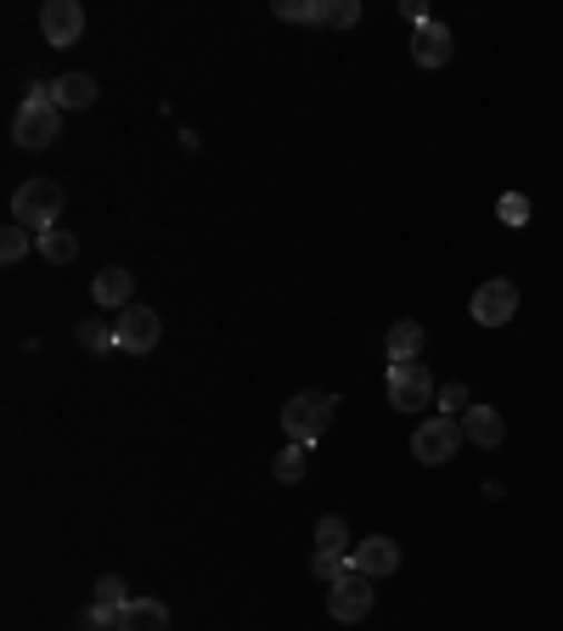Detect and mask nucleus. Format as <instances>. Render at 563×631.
Segmentation results:
<instances>
[{"mask_svg": "<svg viewBox=\"0 0 563 631\" xmlns=\"http://www.w3.org/2000/svg\"><path fill=\"white\" fill-rule=\"evenodd\" d=\"M327 614H333L338 625L366 620V614H372V575H360V570L338 575V581L327 586Z\"/></svg>", "mask_w": 563, "mask_h": 631, "instance_id": "6", "label": "nucleus"}, {"mask_svg": "<svg viewBox=\"0 0 563 631\" xmlns=\"http://www.w3.org/2000/svg\"><path fill=\"white\" fill-rule=\"evenodd\" d=\"M462 434L474 440L480 451H496V445L507 440V423H502V412H496V406H485V401H480V406H467V417H462Z\"/></svg>", "mask_w": 563, "mask_h": 631, "instance_id": "13", "label": "nucleus"}, {"mask_svg": "<svg viewBox=\"0 0 563 631\" xmlns=\"http://www.w3.org/2000/svg\"><path fill=\"white\" fill-rule=\"evenodd\" d=\"M29 237H34V231H29V226H18V220H12L7 231H0V265H18V259L29 254Z\"/></svg>", "mask_w": 563, "mask_h": 631, "instance_id": "21", "label": "nucleus"}, {"mask_svg": "<svg viewBox=\"0 0 563 631\" xmlns=\"http://www.w3.org/2000/svg\"><path fill=\"white\" fill-rule=\"evenodd\" d=\"M423 338H428L423 322H395V327H389V344H384V349H389V367H401V361H417V355H423Z\"/></svg>", "mask_w": 563, "mask_h": 631, "instance_id": "16", "label": "nucleus"}, {"mask_svg": "<svg viewBox=\"0 0 563 631\" xmlns=\"http://www.w3.org/2000/svg\"><path fill=\"white\" fill-rule=\"evenodd\" d=\"M136 277H130V270L125 265H108V270H97V283H90V299H97L102 310H130L136 299Z\"/></svg>", "mask_w": 563, "mask_h": 631, "instance_id": "12", "label": "nucleus"}, {"mask_svg": "<svg viewBox=\"0 0 563 631\" xmlns=\"http://www.w3.org/2000/svg\"><path fill=\"white\" fill-rule=\"evenodd\" d=\"M119 631H169V603L158 598H130L119 609Z\"/></svg>", "mask_w": 563, "mask_h": 631, "instance_id": "15", "label": "nucleus"}, {"mask_svg": "<svg viewBox=\"0 0 563 631\" xmlns=\"http://www.w3.org/2000/svg\"><path fill=\"white\" fill-rule=\"evenodd\" d=\"M62 180H51V175H34V180H23V187L12 193V220L18 226H29L34 237H46V231H57V215H62Z\"/></svg>", "mask_w": 563, "mask_h": 631, "instance_id": "2", "label": "nucleus"}, {"mask_svg": "<svg viewBox=\"0 0 563 631\" xmlns=\"http://www.w3.org/2000/svg\"><path fill=\"white\" fill-rule=\"evenodd\" d=\"M360 0H322V29H355Z\"/></svg>", "mask_w": 563, "mask_h": 631, "instance_id": "20", "label": "nucleus"}, {"mask_svg": "<svg viewBox=\"0 0 563 631\" xmlns=\"http://www.w3.org/2000/svg\"><path fill=\"white\" fill-rule=\"evenodd\" d=\"M73 631H119V614H113V609H102V603H90V609L73 620Z\"/></svg>", "mask_w": 563, "mask_h": 631, "instance_id": "26", "label": "nucleus"}, {"mask_svg": "<svg viewBox=\"0 0 563 631\" xmlns=\"http://www.w3.org/2000/svg\"><path fill=\"white\" fill-rule=\"evenodd\" d=\"M401 12L412 18V29H417V23H428V7H423V0H406V7H401Z\"/></svg>", "mask_w": 563, "mask_h": 631, "instance_id": "29", "label": "nucleus"}, {"mask_svg": "<svg viewBox=\"0 0 563 631\" xmlns=\"http://www.w3.org/2000/svg\"><path fill=\"white\" fill-rule=\"evenodd\" d=\"M79 344L102 355V349H119V333H113L108 322H85V327H79Z\"/></svg>", "mask_w": 563, "mask_h": 631, "instance_id": "24", "label": "nucleus"}, {"mask_svg": "<svg viewBox=\"0 0 563 631\" xmlns=\"http://www.w3.org/2000/svg\"><path fill=\"white\" fill-rule=\"evenodd\" d=\"M79 34H85V7L79 0H46L40 7V40L51 51H68V46H79Z\"/></svg>", "mask_w": 563, "mask_h": 631, "instance_id": "7", "label": "nucleus"}, {"mask_svg": "<svg viewBox=\"0 0 563 631\" xmlns=\"http://www.w3.org/2000/svg\"><path fill=\"white\" fill-rule=\"evenodd\" d=\"M451 51H456V40H451V29H445L439 18H428V23L412 29V62H417V68H445Z\"/></svg>", "mask_w": 563, "mask_h": 631, "instance_id": "11", "label": "nucleus"}, {"mask_svg": "<svg viewBox=\"0 0 563 631\" xmlns=\"http://www.w3.org/2000/svg\"><path fill=\"white\" fill-rule=\"evenodd\" d=\"M389 406L395 412L434 406V373L423 367V361H401V367H389Z\"/></svg>", "mask_w": 563, "mask_h": 631, "instance_id": "5", "label": "nucleus"}, {"mask_svg": "<svg viewBox=\"0 0 563 631\" xmlns=\"http://www.w3.org/2000/svg\"><path fill=\"white\" fill-rule=\"evenodd\" d=\"M316 548H322V553H349V524H344L338 513H327V519L316 524Z\"/></svg>", "mask_w": 563, "mask_h": 631, "instance_id": "19", "label": "nucleus"}, {"mask_svg": "<svg viewBox=\"0 0 563 631\" xmlns=\"http://www.w3.org/2000/svg\"><path fill=\"white\" fill-rule=\"evenodd\" d=\"M333 406L338 401L327 390H305V395H294L288 406H282V428H288L294 445H316L327 434V423H333Z\"/></svg>", "mask_w": 563, "mask_h": 631, "instance_id": "3", "label": "nucleus"}, {"mask_svg": "<svg viewBox=\"0 0 563 631\" xmlns=\"http://www.w3.org/2000/svg\"><path fill=\"white\" fill-rule=\"evenodd\" d=\"M462 440H467V434H462L456 417H428V423H417V434H412V457L428 463V469H439V463L456 457Z\"/></svg>", "mask_w": 563, "mask_h": 631, "instance_id": "4", "label": "nucleus"}, {"mask_svg": "<svg viewBox=\"0 0 563 631\" xmlns=\"http://www.w3.org/2000/svg\"><path fill=\"white\" fill-rule=\"evenodd\" d=\"M305 469H310V445H288V451H276V463H270V474H276L282 485H299Z\"/></svg>", "mask_w": 563, "mask_h": 631, "instance_id": "18", "label": "nucleus"}, {"mask_svg": "<svg viewBox=\"0 0 563 631\" xmlns=\"http://www.w3.org/2000/svg\"><path fill=\"white\" fill-rule=\"evenodd\" d=\"M57 130H62V108L51 102V85L34 79L29 97H23V108H18V119H12V141L29 147V152H40V147L57 141Z\"/></svg>", "mask_w": 563, "mask_h": 631, "instance_id": "1", "label": "nucleus"}, {"mask_svg": "<svg viewBox=\"0 0 563 631\" xmlns=\"http://www.w3.org/2000/svg\"><path fill=\"white\" fill-rule=\"evenodd\" d=\"M34 248H40V259H46V265H68V259L79 254V237H73L68 226H57V231L34 237Z\"/></svg>", "mask_w": 563, "mask_h": 631, "instance_id": "17", "label": "nucleus"}, {"mask_svg": "<svg viewBox=\"0 0 563 631\" xmlns=\"http://www.w3.org/2000/svg\"><path fill=\"white\" fill-rule=\"evenodd\" d=\"M496 215H502V226H524V220H530V198H524V193H507V198L496 204Z\"/></svg>", "mask_w": 563, "mask_h": 631, "instance_id": "27", "label": "nucleus"}, {"mask_svg": "<svg viewBox=\"0 0 563 631\" xmlns=\"http://www.w3.org/2000/svg\"><path fill=\"white\" fill-rule=\"evenodd\" d=\"M282 23H322V0H276Z\"/></svg>", "mask_w": 563, "mask_h": 631, "instance_id": "22", "label": "nucleus"}, {"mask_svg": "<svg viewBox=\"0 0 563 631\" xmlns=\"http://www.w3.org/2000/svg\"><path fill=\"white\" fill-rule=\"evenodd\" d=\"M97 603L119 614V609L130 603V592H125V575H102V581H97Z\"/></svg>", "mask_w": 563, "mask_h": 631, "instance_id": "25", "label": "nucleus"}, {"mask_svg": "<svg viewBox=\"0 0 563 631\" xmlns=\"http://www.w3.org/2000/svg\"><path fill=\"white\" fill-rule=\"evenodd\" d=\"M349 570H360V575H372V581L395 575V570H401V541H389V535L355 541V548H349Z\"/></svg>", "mask_w": 563, "mask_h": 631, "instance_id": "10", "label": "nucleus"}, {"mask_svg": "<svg viewBox=\"0 0 563 631\" xmlns=\"http://www.w3.org/2000/svg\"><path fill=\"white\" fill-rule=\"evenodd\" d=\"M467 406V384H439V417H456Z\"/></svg>", "mask_w": 563, "mask_h": 631, "instance_id": "28", "label": "nucleus"}, {"mask_svg": "<svg viewBox=\"0 0 563 631\" xmlns=\"http://www.w3.org/2000/svg\"><path fill=\"white\" fill-rule=\"evenodd\" d=\"M310 575L333 586L338 575H349V553H322V548H316V559H310Z\"/></svg>", "mask_w": 563, "mask_h": 631, "instance_id": "23", "label": "nucleus"}, {"mask_svg": "<svg viewBox=\"0 0 563 631\" xmlns=\"http://www.w3.org/2000/svg\"><path fill=\"white\" fill-rule=\"evenodd\" d=\"M467 316H474L480 327H507V322L518 316V288H513L507 277L485 283V288L474 294V305H467Z\"/></svg>", "mask_w": 563, "mask_h": 631, "instance_id": "9", "label": "nucleus"}, {"mask_svg": "<svg viewBox=\"0 0 563 631\" xmlns=\"http://www.w3.org/2000/svg\"><path fill=\"white\" fill-rule=\"evenodd\" d=\"M102 90H97V79L90 73H62V79H51V102L62 108V114H79V108H90Z\"/></svg>", "mask_w": 563, "mask_h": 631, "instance_id": "14", "label": "nucleus"}, {"mask_svg": "<svg viewBox=\"0 0 563 631\" xmlns=\"http://www.w3.org/2000/svg\"><path fill=\"white\" fill-rule=\"evenodd\" d=\"M113 333H119V349H125V355H152V349H158L164 322H158V310H152V305H130V310H119Z\"/></svg>", "mask_w": 563, "mask_h": 631, "instance_id": "8", "label": "nucleus"}]
</instances>
